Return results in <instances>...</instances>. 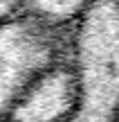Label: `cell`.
Listing matches in <instances>:
<instances>
[{
	"label": "cell",
	"instance_id": "obj_3",
	"mask_svg": "<svg viewBox=\"0 0 119 122\" xmlns=\"http://www.w3.org/2000/svg\"><path fill=\"white\" fill-rule=\"evenodd\" d=\"M83 100V77L79 59L58 63L25 88L7 109L2 122H70Z\"/></svg>",
	"mask_w": 119,
	"mask_h": 122
},
{
	"label": "cell",
	"instance_id": "obj_5",
	"mask_svg": "<svg viewBox=\"0 0 119 122\" xmlns=\"http://www.w3.org/2000/svg\"><path fill=\"white\" fill-rule=\"evenodd\" d=\"M22 9V0H0V14L2 18H9Z\"/></svg>",
	"mask_w": 119,
	"mask_h": 122
},
{
	"label": "cell",
	"instance_id": "obj_1",
	"mask_svg": "<svg viewBox=\"0 0 119 122\" xmlns=\"http://www.w3.org/2000/svg\"><path fill=\"white\" fill-rule=\"evenodd\" d=\"M76 27L29 11L2 18L0 32V111L29 84L76 54Z\"/></svg>",
	"mask_w": 119,
	"mask_h": 122
},
{
	"label": "cell",
	"instance_id": "obj_4",
	"mask_svg": "<svg viewBox=\"0 0 119 122\" xmlns=\"http://www.w3.org/2000/svg\"><path fill=\"white\" fill-rule=\"evenodd\" d=\"M94 2L97 0H22L20 11H29L63 25H79Z\"/></svg>",
	"mask_w": 119,
	"mask_h": 122
},
{
	"label": "cell",
	"instance_id": "obj_2",
	"mask_svg": "<svg viewBox=\"0 0 119 122\" xmlns=\"http://www.w3.org/2000/svg\"><path fill=\"white\" fill-rule=\"evenodd\" d=\"M83 100L70 122H119V0H97L76 27Z\"/></svg>",
	"mask_w": 119,
	"mask_h": 122
}]
</instances>
